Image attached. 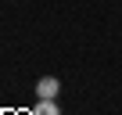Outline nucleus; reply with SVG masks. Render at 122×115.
I'll return each instance as SVG.
<instances>
[{
	"instance_id": "nucleus-1",
	"label": "nucleus",
	"mask_w": 122,
	"mask_h": 115,
	"mask_svg": "<svg viewBox=\"0 0 122 115\" xmlns=\"http://www.w3.org/2000/svg\"><path fill=\"white\" fill-rule=\"evenodd\" d=\"M57 94H61V79H57V76H43V79H36V97L54 101Z\"/></svg>"
},
{
	"instance_id": "nucleus-2",
	"label": "nucleus",
	"mask_w": 122,
	"mask_h": 115,
	"mask_svg": "<svg viewBox=\"0 0 122 115\" xmlns=\"http://www.w3.org/2000/svg\"><path fill=\"white\" fill-rule=\"evenodd\" d=\"M29 115H61V108H57V101H43V97H40V104H36Z\"/></svg>"
}]
</instances>
